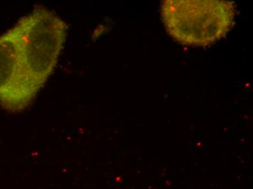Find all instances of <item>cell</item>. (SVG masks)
<instances>
[{
    "mask_svg": "<svg viewBox=\"0 0 253 189\" xmlns=\"http://www.w3.org/2000/svg\"><path fill=\"white\" fill-rule=\"evenodd\" d=\"M161 15L168 33L190 46H208L232 27L235 7L223 0H166Z\"/></svg>",
    "mask_w": 253,
    "mask_h": 189,
    "instance_id": "obj_1",
    "label": "cell"
},
{
    "mask_svg": "<svg viewBox=\"0 0 253 189\" xmlns=\"http://www.w3.org/2000/svg\"><path fill=\"white\" fill-rule=\"evenodd\" d=\"M14 27L21 38L26 69L42 87L56 67L67 36V25L53 12L40 7Z\"/></svg>",
    "mask_w": 253,
    "mask_h": 189,
    "instance_id": "obj_2",
    "label": "cell"
},
{
    "mask_svg": "<svg viewBox=\"0 0 253 189\" xmlns=\"http://www.w3.org/2000/svg\"><path fill=\"white\" fill-rule=\"evenodd\" d=\"M41 87L28 72L15 27L0 36V105L10 112L27 108Z\"/></svg>",
    "mask_w": 253,
    "mask_h": 189,
    "instance_id": "obj_3",
    "label": "cell"
}]
</instances>
